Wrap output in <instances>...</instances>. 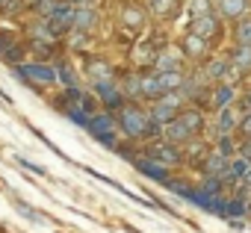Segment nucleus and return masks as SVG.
<instances>
[{
	"mask_svg": "<svg viewBox=\"0 0 251 233\" xmlns=\"http://www.w3.org/2000/svg\"><path fill=\"white\" fill-rule=\"evenodd\" d=\"M148 124H151V109H145L139 100H130L118 112V133L127 142H145L148 139Z\"/></svg>",
	"mask_w": 251,
	"mask_h": 233,
	"instance_id": "f257e3e1",
	"label": "nucleus"
},
{
	"mask_svg": "<svg viewBox=\"0 0 251 233\" xmlns=\"http://www.w3.org/2000/svg\"><path fill=\"white\" fill-rule=\"evenodd\" d=\"M12 77H15L18 83H24L27 89H36V92H42V89L59 83L56 65H53V62H42V59H33V62L27 59V62H21V65H12Z\"/></svg>",
	"mask_w": 251,
	"mask_h": 233,
	"instance_id": "f03ea898",
	"label": "nucleus"
},
{
	"mask_svg": "<svg viewBox=\"0 0 251 233\" xmlns=\"http://www.w3.org/2000/svg\"><path fill=\"white\" fill-rule=\"evenodd\" d=\"M89 89L98 94V100H100V106L103 109H109V112H121L124 106H127L130 100H127V94L121 92V83H118V77H100V80H89Z\"/></svg>",
	"mask_w": 251,
	"mask_h": 233,
	"instance_id": "7ed1b4c3",
	"label": "nucleus"
},
{
	"mask_svg": "<svg viewBox=\"0 0 251 233\" xmlns=\"http://www.w3.org/2000/svg\"><path fill=\"white\" fill-rule=\"evenodd\" d=\"M139 154H145V157H151V160H157V163H163V165H169V168H183V151H180V145H172V142H166V139H151V142H145V145L139 148Z\"/></svg>",
	"mask_w": 251,
	"mask_h": 233,
	"instance_id": "20e7f679",
	"label": "nucleus"
},
{
	"mask_svg": "<svg viewBox=\"0 0 251 233\" xmlns=\"http://www.w3.org/2000/svg\"><path fill=\"white\" fill-rule=\"evenodd\" d=\"M177 47H180V53L186 56V62L189 65H201V62H207L210 56H213V42H207L204 36H198V33H192V30H186L183 36H180V42H177Z\"/></svg>",
	"mask_w": 251,
	"mask_h": 233,
	"instance_id": "39448f33",
	"label": "nucleus"
},
{
	"mask_svg": "<svg viewBox=\"0 0 251 233\" xmlns=\"http://www.w3.org/2000/svg\"><path fill=\"white\" fill-rule=\"evenodd\" d=\"M130 163H133V168H136L145 180H154L157 186H166V183L175 177V168H169V165H163V163H157V160H151V157H145V154H136Z\"/></svg>",
	"mask_w": 251,
	"mask_h": 233,
	"instance_id": "423d86ee",
	"label": "nucleus"
},
{
	"mask_svg": "<svg viewBox=\"0 0 251 233\" xmlns=\"http://www.w3.org/2000/svg\"><path fill=\"white\" fill-rule=\"evenodd\" d=\"M148 9L145 3H133V0H127V3H121L118 6V24L121 30H130V33H139L148 27Z\"/></svg>",
	"mask_w": 251,
	"mask_h": 233,
	"instance_id": "0eeeda50",
	"label": "nucleus"
},
{
	"mask_svg": "<svg viewBox=\"0 0 251 233\" xmlns=\"http://www.w3.org/2000/svg\"><path fill=\"white\" fill-rule=\"evenodd\" d=\"M180 151H183V165L186 168H201V163L207 160V154L213 151V142H207L204 139V133H198V136H192L189 142H183L180 145Z\"/></svg>",
	"mask_w": 251,
	"mask_h": 233,
	"instance_id": "6e6552de",
	"label": "nucleus"
},
{
	"mask_svg": "<svg viewBox=\"0 0 251 233\" xmlns=\"http://www.w3.org/2000/svg\"><path fill=\"white\" fill-rule=\"evenodd\" d=\"M239 106H227V109H216L213 112V118H210V133H213V139L216 136H230V133H236V127H239Z\"/></svg>",
	"mask_w": 251,
	"mask_h": 233,
	"instance_id": "1a4fd4ad",
	"label": "nucleus"
},
{
	"mask_svg": "<svg viewBox=\"0 0 251 233\" xmlns=\"http://www.w3.org/2000/svg\"><path fill=\"white\" fill-rule=\"evenodd\" d=\"M189 30L216 45V42L222 39V33H225V21H222L216 12H207V15H201V18H192V21H189Z\"/></svg>",
	"mask_w": 251,
	"mask_h": 233,
	"instance_id": "9d476101",
	"label": "nucleus"
},
{
	"mask_svg": "<svg viewBox=\"0 0 251 233\" xmlns=\"http://www.w3.org/2000/svg\"><path fill=\"white\" fill-rule=\"evenodd\" d=\"M145 9L154 21H163V24H172L177 21V15L183 12V0H145Z\"/></svg>",
	"mask_w": 251,
	"mask_h": 233,
	"instance_id": "9b49d317",
	"label": "nucleus"
},
{
	"mask_svg": "<svg viewBox=\"0 0 251 233\" xmlns=\"http://www.w3.org/2000/svg\"><path fill=\"white\" fill-rule=\"evenodd\" d=\"M157 45L151 42V39H142V42H136L133 47H130V65L136 68V71H148V68H154V62H157Z\"/></svg>",
	"mask_w": 251,
	"mask_h": 233,
	"instance_id": "f8f14e48",
	"label": "nucleus"
},
{
	"mask_svg": "<svg viewBox=\"0 0 251 233\" xmlns=\"http://www.w3.org/2000/svg\"><path fill=\"white\" fill-rule=\"evenodd\" d=\"M236 100H239V89L233 86V83H216V86H210V106L207 109H227V106H236Z\"/></svg>",
	"mask_w": 251,
	"mask_h": 233,
	"instance_id": "ddd939ff",
	"label": "nucleus"
},
{
	"mask_svg": "<svg viewBox=\"0 0 251 233\" xmlns=\"http://www.w3.org/2000/svg\"><path fill=\"white\" fill-rule=\"evenodd\" d=\"M157 71H186V56L180 53L177 45H166L157 50V62H154Z\"/></svg>",
	"mask_w": 251,
	"mask_h": 233,
	"instance_id": "4468645a",
	"label": "nucleus"
},
{
	"mask_svg": "<svg viewBox=\"0 0 251 233\" xmlns=\"http://www.w3.org/2000/svg\"><path fill=\"white\" fill-rule=\"evenodd\" d=\"M216 15L227 24L251 15V0H216Z\"/></svg>",
	"mask_w": 251,
	"mask_h": 233,
	"instance_id": "2eb2a0df",
	"label": "nucleus"
},
{
	"mask_svg": "<svg viewBox=\"0 0 251 233\" xmlns=\"http://www.w3.org/2000/svg\"><path fill=\"white\" fill-rule=\"evenodd\" d=\"M177 118L198 136V133H204L207 127H210V118H207V109L204 106H195V103H186L180 112H177Z\"/></svg>",
	"mask_w": 251,
	"mask_h": 233,
	"instance_id": "dca6fc26",
	"label": "nucleus"
},
{
	"mask_svg": "<svg viewBox=\"0 0 251 233\" xmlns=\"http://www.w3.org/2000/svg\"><path fill=\"white\" fill-rule=\"evenodd\" d=\"M112 130H118V115L100 106V109L92 115V121H89L86 133H89L92 139H98V136H103V133H112Z\"/></svg>",
	"mask_w": 251,
	"mask_h": 233,
	"instance_id": "f3484780",
	"label": "nucleus"
},
{
	"mask_svg": "<svg viewBox=\"0 0 251 233\" xmlns=\"http://www.w3.org/2000/svg\"><path fill=\"white\" fill-rule=\"evenodd\" d=\"M74 15H77V6H74V3H68V0H62V6H59V9L48 18V21H50V27L56 30V36H59V39H65V36L74 30Z\"/></svg>",
	"mask_w": 251,
	"mask_h": 233,
	"instance_id": "a211bd4d",
	"label": "nucleus"
},
{
	"mask_svg": "<svg viewBox=\"0 0 251 233\" xmlns=\"http://www.w3.org/2000/svg\"><path fill=\"white\" fill-rule=\"evenodd\" d=\"M201 68H204V77H207L210 86H216V83H227L230 59H227V56H210L207 62H201Z\"/></svg>",
	"mask_w": 251,
	"mask_h": 233,
	"instance_id": "6ab92c4d",
	"label": "nucleus"
},
{
	"mask_svg": "<svg viewBox=\"0 0 251 233\" xmlns=\"http://www.w3.org/2000/svg\"><path fill=\"white\" fill-rule=\"evenodd\" d=\"M27 36H30V42H45V45H59V42H62V39L56 36V30L50 27L48 18H33V21L27 24Z\"/></svg>",
	"mask_w": 251,
	"mask_h": 233,
	"instance_id": "aec40b11",
	"label": "nucleus"
},
{
	"mask_svg": "<svg viewBox=\"0 0 251 233\" xmlns=\"http://www.w3.org/2000/svg\"><path fill=\"white\" fill-rule=\"evenodd\" d=\"M163 94H166V86H163V77H160V71H157V68H148V71H142V100L154 103V100H160Z\"/></svg>",
	"mask_w": 251,
	"mask_h": 233,
	"instance_id": "412c9836",
	"label": "nucleus"
},
{
	"mask_svg": "<svg viewBox=\"0 0 251 233\" xmlns=\"http://www.w3.org/2000/svg\"><path fill=\"white\" fill-rule=\"evenodd\" d=\"M83 74H86L89 80H100V77H118V74H115V68H112V62H109L106 56H98V53L86 56V62H83Z\"/></svg>",
	"mask_w": 251,
	"mask_h": 233,
	"instance_id": "4be33fe9",
	"label": "nucleus"
},
{
	"mask_svg": "<svg viewBox=\"0 0 251 233\" xmlns=\"http://www.w3.org/2000/svg\"><path fill=\"white\" fill-rule=\"evenodd\" d=\"M100 24V12L95 9V3L89 6H77V15H74V30H83V33H95Z\"/></svg>",
	"mask_w": 251,
	"mask_h": 233,
	"instance_id": "5701e85b",
	"label": "nucleus"
},
{
	"mask_svg": "<svg viewBox=\"0 0 251 233\" xmlns=\"http://www.w3.org/2000/svg\"><path fill=\"white\" fill-rule=\"evenodd\" d=\"M192 136H195V133H192L180 118H172V121L163 127V139H166V142H172V145H183V142H189Z\"/></svg>",
	"mask_w": 251,
	"mask_h": 233,
	"instance_id": "b1692460",
	"label": "nucleus"
},
{
	"mask_svg": "<svg viewBox=\"0 0 251 233\" xmlns=\"http://www.w3.org/2000/svg\"><path fill=\"white\" fill-rule=\"evenodd\" d=\"M121 83V92L127 94V100H142V71H127L124 77H118Z\"/></svg>",
	"mask_w": 251,
	"mask_h": 233,
	"instance_id": "393cba45",
	"label": "nucleus"
},
{
	"mask_svg": "<svg viewBox=\"0 0 251 233\" xmlns=\"http://www.w3.org/2000/svg\"><path fill=\"white\" fill-rule=\"evenodd\" d=\"M53 65H56V77H59V86L65 89V86H80V71L71 65V59H53Z\"/></svg>",
	"mask_w": 251,
	"mask_h": 233,
	"instance_id": "a878e982",
	"label": "nucleus"
},
{
	"mask_svg": "<svg viewBox=\"0 0 251 233\" xmlns=\"http://www.w3.org/2000/svg\"><path fill=\"white\" fill-rule=\"evenodd\" d=\"M227 163H230V160H227V157H222V154L213 148V151L207 154V160L201 163V168H198V171H201V174H219V177H222V174L227 171Z\"/></svg>",
	"mask_w": 251,
	"mask_h": 233,
	"instance_id": "bb28decb",
	"label": "nucleus"
},
{
	"mask_svg": "<svg viewBox=\"0 0 251 233\" xmlns=\"http://www.w3.org/2000/svg\"><path fill=\"white\" fill-rule=\"evenodd\" d=\"M227 59H230L236 68H242L245 74H251V45H236V42H233V47L227 50Z\"/></svg>",
	"mask_w": 251,
	"mask_h": 233,
	"instance_id": "cd10ccee",
	"label": "nucleus"
},
{
	"mask_svg": "<svg viewBox=\"0 0 251 233\" xmlns=\"http://www.w3.org/2000/svg\"><path fill=\"white\" fill-rule=\"evenodd\" d=\"M89 42H92V33L71 30V33L65 36V50H68V53H83V50H89Z\"/></svg>",
	"mask_w": 251,
	"mask_h": 233,
	"instance_id": "c85d7f7f",
	"label": "nucleus"
},
{
	"mask_svg": "<svg viewBox=\"0 0 251 233\" xmlns=\"http://www.w3.org/2000/svg\"><path fill=\"white\" fill-rule=\"evenodd\" d=\"M183 12L186 18H201L207 12H216V0H183Z\"/></svg>",
	"mask_w": 251,
	"mask_h": 233,
	"instance_id": "c756f323",
	"label": "nucleus"
},
{
	"mask_svg": "<svg viewBox=\"0 0 251 233\" xmlns=\"http://www.w3.org/2000/svg\"><path fill=\"white\" fill-rule=\"evenodd\" d=\"M163 189H169L172 195H177V198H183V201H189V198H192V192H195L198 186H195V183H189L186 177H172V180H169V183H166Z\"/></svg>",
	"mask_w": 251,
	"mask_h": 233,
	"instance_id": "7c9ffc66",
	"label": "nucleus"
},
{
	"mask_svg": "<svg viewBox=\"0 0 251 233\" xmlns=\"http://www.w3.org/2000/svg\"><path fill=\"white\" fill-rule=\"evenodd\" d=\"M230 39H233L236 45H251V15L233 21V27H230Z\"/></svg>",
	"mask_w": 251,
	"mask_h": 233,
	"instance_id": "2f4dec72",
	"label": "nucleus"
},
{
	"mask_svg": "<svg viewBox=\"0 0 251 233\" xmlns=\"http://www.w3.org/2000/svg\"><path fill=\"white\" fill-rule=\"evenodd\" d=\"M213 148L222 154V157H236L239 154V142H236V133H230V136H216L213 139Z\"/></svg>",
	"mask_w": 251,
	"mask_h": 233,
	"instance_id": "473e14b6",
	"label": "nucleus"
},
{
	"mask_svg": "<svg viewBox=\"0 0 251 233\" xmlns=\"http://www.w3.org/2000/svg\"><path fill=\"white\" fill-rule=\"evenodd\" d=\"M251 215V201L239 198L230 192V201H227V218H248Z\"/></svg>",
	"mask_w": 251,
	"mask_h": 233,
	"instance_id": "72a5a7b5",
	"label": "nucleus"
},
{
	"mask_svg": "<svg viewBox=\"0 0 251 233\" xmlns=\"http://www.w3.org/2000/svg\"><path fill=\"white\" fill-rule=\"evenodd\" d=\"M59 6H62V0H33V3H30V12H33L36 18H50Z\"/></svg>",
	"mask_w": 251,
	"mask_h": 233,
	"instance_id": "f704fd0d",
	"label": "nucleus"
},
{
	"mask_svg": "<svg viewBox=\"0 0 251 233\" xmlns=\"http://www.w3.org/2000/svg\"><path fill=\"white\" fill-rule=\"evenodd\" d=\"M160 77H163L166 92H180V86L186 80V71H160Z\"/></svg>",
	"mask_w": 251,
	"mask_h": 233,
	"instance_id": "c9c22d12",
	"label": "nucleus"
},
{
	"mask_svg": "<svg viewBox=\"0 0 251 233\" xmlns=\"http://www.w3.org/2000/svg\"><path fill=\"white\" fill-rule=\"evenodd\" d=\"M0 62H6L9 68H12V65H21V62H27V47L15 42V45H12V47L3 53V59H0Z\"/></svg>",
	"mask_w": 251,
	"mask_h": 233,
	"instance_id": "e433bc0d",
	"label": "nucleus"
},
{
	"mask_svg": "<svg viewBox=\"0 0 251 233\" xmlns=\"http://www.w3.org/2000/svg\"><path fill=\"white\" fill-rule=\"evenodd\" d=\"M12 204H15V210H18L24 218H30V221H45V215H42L39 210H33L30 204H24V201H18V198H12Z\"/></svg>",
	"mask_w": 251,
	"mask_h": 233,
	"instance_id": "4c0bfd02",
	"label": "nucleus"
},
{
	"mask_svg": "<svg viewBox=\"0 0 251 233\" xmlns=\"http://www.w3.org/2000/svg\"><path fill=\"white\" fill-rule=\"evenodd\" d=\"M95 142H98V145H103L106 151H118V145H121V133H118V130H112V133H103V136H98Z\"/></svg>",
	"mask_w": 251,
	"mask_h": 233,
	"instance_id": "58836bf2",
	"label": "nucleus"
},
{
	"mask_svg": "<svg viewBox=\"0 0 251 233\" xmlns=\"http://www.w3.org/2000/svg\"><path fill=\"white\" fill-rule=\"evenodd\" d=\"M236 136H239V139L251 136V112H242V115H239V127H236Z\"/></svg>",
	"mask_w": 251,
	"mask_h": 233,
	"instance_id": "ea45409f",
	"label": "nucleus"
},
{
	"mask_svg": "<svg viewBox=\"0 0 251 233\" xmlns=\"http://www.w3.org/2000/svg\"><path fill=\"white\" fill-rule=\"evenodd\" d=\"M12 45H15V36H12L9 30H0V59H3V53H6Z\"/></svg>",
	"mask_w": 251,
	"mask_h": 233,
	"instance_id": "a19ab883",
	"label": "nucleus"
},
{
	"mask_svg": "<svg viewBox=\"0 0 251 233\" xmlns=\"http://www.w3.org/2000/svg\"><path fill=\"white\" fill-rule=\"evenodd\" d=\"M236 106H239V112H251V86L239 94V100H236Z\"/></svg>",
	"mask_w": 251,
	"mask_h": 233,
	"instance_id": "79ce46f5",
	"label": "nucleus"
},
{
	"mask_svg": "<svg viewBox=\"0 0 251 233\" xmlns=\"http://www.w3.org/2000/svg\"><path fill=\"white\" fill-rule=\"evenodd\" d=\"M18 163H21V165H24V168H30V171H36V174H39V177H45V174H48V171H45V168H42V165H39V163H30V160H24V157H18Z\"/></svg>",
	"mask_w": 251,
	"mask_h": 233,
	"instance_id": "37998d69",
	"label": "nucleus"
},
{
	"mask_svg": "<svg viewBox=\"0 0 251 233\" xmlns=\"http://www.w3.org/2000/svg\"><path fill=\"white\" fill-rule=\"evenodd\" d=\"M239 154H242L245 160H251V136H245V139H239Z\"/></svg>",
	"mask_w": 251,
	"mask_h": 233,
	"instance_id": "c03bdc74",
	"label": "nucleus"
},
{
	"mask_svg": "<svg viewBox=\"0 0 251 233\" xmlns=\"http://www.w3.org/2000/svg\"><path fill=\"white\" fill-rule=\"evenodd\" d=\"M68 3H74V6H89V3H95V0H68Z\"/></svg>",
	"mask_w": 251,
	"mask_h": 233,
	"instance_id": "a18cd8bd",
	"label": "nucleus"
},
{
	"mask_svg": "<svg viewBox=\"0 0 251 233\" xmlns=\"http://www.w3.org/2000/svg\"><path fill=\"white\" fill-rule=\"evenodd\" d=\"M6 3H9V0H0V15H3V9H6Z\"/></svg>",
	"mask_w": 251,
	"mask_h": 233,
	"instance_id": "49530a36",
	"label": "nucleus"
},
{
	"mask_svg": "<svg viewBox=\"0 0 251 233\" xmlns=\"http://www.w3.org/2000/svg\"><path fill=\"white\" fill-rule=\"evenodd\" d=\"M0 103H6V97H3V92H0Z\"/></svg>",
	"mask_w": 251,
	"mask_h": 233,
	"instance_id": "de8ad7c7",
	"label": "nucleus"
},
{
	"mask_svg": "<svg viewBox=\"0 0 251 233\" xmlns=\"http://www.w3.org/2000/svg\"><path fill=\"white\" fill-rule=\"evenodd\" d=\"M27 3H33V0H27Z\"/></svg>",
	"mask_w": 251,
	"mask_h": 233,
	"instance_id": "09e8293b",
	"label": "nucleus"
}]
</instances>
